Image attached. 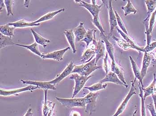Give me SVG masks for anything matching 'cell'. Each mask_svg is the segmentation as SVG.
Segmentation results:
<instances>
[{
    "mask_svg": "<svg viewBox=\"0 0 156 116\" xmlns=\"http://www.w3.org/2000/svg\"><path fill=\"white\" fill-rule=\"evenodd\" d=\"M100 68H101V67L97 66L96 58H94L86 64L80 65H75L72 74L77 73L80 75L89 76L92 72Z\"/></svg>",
    "mask_w": 156,
    "mask_h": 116,
    "instance_id": "cell-1",
    "label": "cell"
},
{
    "mask_svg": "<svg viewBox=\"0 0 156 116\" xmlns=\"http://www.w3.org/2000/svg\"><path fill=\"white\" fill-rule=\"evenodd\" d=\"M92 76H84L80 75L77 73L72 74V75L70 77V79H73L75 81V86L73 91L72 98H74L75 96L80 92V91L84 87L85 84L86 83L87 80L91 77Z\"/></svg>",
    "mask_w": 156,
    "mask_h": 116,
    "instance_id": "cell-2",
    "label": "cell"
},
{
    "mask_svg": "<svg viewBox=\"0 0 156 116\" xmlns=\"http://www.w3.org/2000/svg\"><path fill=\"white\" fill-rule=\"evenodd\" d=\"M60 104L68 108L86 107L85 100L84 98H62L55 97Z\"/></svg>",
    "mask_w": 156,
    "mask_h": 116,
    "instance_id": "cell-3",
    "label": "cell"
},
{
    "mask_svg": "<svg viewBox=\"0 0 156 116\" xmlns=\"http://www.w3.org/2000/svg\"><path fill=\"white\" fill-rule=\"evenodd\" d=\"M136 78H135L133 81H131V86L130 89L129 93L127 94L124 100L121 102L115 113L112 116H119L122 114L126 110L128 102L129 101L131 98L134 95L136 94V89L135 87V81H136Z\"/></svg>",
    "mask_w": 156,
    "mask_h": 116,
    "instance_id": "cell-4",
    "label": "cell"
},
{
    "mask_svg": "<svg viewBox=\"0 0 156 116\" xmlns=\"http://www.w3.org/2000/svg\"><path fill=\"white\" fill-rule=\"evenodd\" d=\"M100 93L98 92H90L84 97L86 102V113L91 115L96 110V100L99 96Z\"/></svg>",
    "mask_w": 156,
    "mask_h": 116,
    "instance_id": "cell-5",
    "label": "cell"
},
{
    "mask_svg": "<svg viewBox=\"0 0 156 116\" xmlns=\"http://www.w3.org/2000/svg\"><path fill=\"white\" fill-rule=\"evenodd\" d=\"M74 63L73 61H71L69 64H68L64 71L60 74V75H58L53 80H51L49 81L50 83L53 84L54 85H56L59 83L62 80H63L66 77L70 75L71 74H72V71L74 69L75 67Z\"/></svg>",
    "mask_w": 156,
    "mask_h": 116,
    "instance_id": "cell-6",
    "label": "cell"
},
{
    "mask_svg": "<svg viewBox=\"0 0 156 116\" xmlns=\"http://www.w3.org/2000/svg\"><path fill=\"white\" fill-rule=\"evenodd\" d=\"M109 15V22L110 25V33L109 35H112L115 28H117V22L115 11L113 10L112 5V1H108V6Z\"/></svg>",
    "mask_w": 156,
    "mask_h": 116,
    "instance_id": "cell-7",
    "label": "cell"
},
{
    "mask_svg": "<svg viewBox=\"0 0 156 116\" xmlns=\"http://www.w3.org/2000/svg\"><path fill=\"white\" fill-rule=\"evenodd\" d=\"M75 2L78 3L80 6L86 8L93 17H95L97 15H99L101 8L103 4L99 5H93L92 4L88 3L83 1H75Z\"/></svg>",
    "mask_w": 156,
    "mask_h": 116,
    "instance_id": "cell-8",
    "label": "cell"
},
{
    "mask_svg": "<svg viewBox=\"0 0 156 116\" xmlns=\"http://www.w3.org/2000/svg\"><path fill=\"white\" fill-rule=\"evenodd\" d=\"M38 88L37 86L34 85H29L27 87L20 88V89H14V90H4L1 89L0 90V94L4 96H8L16 94L18 93L23 92L27 91H32L36 90Z\"/></svg>",
    "mask_w": 156,
    "mask_h": 116,
    "instance_id": "cell-9",
    "label": "cell"
},
{
    "mask_svg": "<svg viewBox=\"0 0 156 116\" xmlns=\"http://www.w3.org/2000/svg\"><path fill=\"white\" fill-rule=\"evenodd\" d=\"M23 84H28L37 86L39 88L44 90H56V88L53 84H51L49 81H34L30 80H21Z\"/></svg>",
    "mask_w": 156,
    "mask_h": 116,
    "instance_id": "cell-10",
    "label": "cell"
},
{
    "mask_svg": "<svg viewBox=\"0 0 156 116\" xmlns=\"http://www.w3.org/2000/svg\"><path fill=\"white\" fill-rule=\"evenodd\" d=\"M69 49H70V47H67V48L55 51L53 52L49 53L47 54L43 53L42 58L43 59L50 58V59H55L58 61H61L63 59V57L64 54Z\"/></svg>",
    "mask_w": 156,
    "mask_h": 116,
    "instance_id": "cell-11",
    "label": "cell"
},
{
    "mask_svg": "<svg viewBox=\"0 0 156 116\" xmlns=\"http://www.w3.org/2000/svg\"><path fill=\"white\" fill-rule=\"evenodd\" d=\"M101 83H107V82H111L117 85H120L124 86L126 88L128 87V85L124 84L121 80L119 79L117 75L112 71L108 72V73L106 75V76L103 79L100 81Z\"/></svg>",
    "mask_w": 156,
    "mask_h": 116,
    "instance_id": "cell-12",
    "label": "cell"
},
{
    "mask_svg": "<svg viewBox=\"0 0 156 116\" xmlns=\"http://www.w3.org/2000/svg\"><path fill=\"white\" fill-rule=\"evenodd\" d=\"M111 71L113 72L117 75L119 79L121 80L124 84L128 85L127 82L125 80V76L124 74V69L122 67H120L115 62V60H112L111 64Z\"/></svg>",
    "mask_w": 156,
    "mask_h": 116,
    "instance_id": "cell-13",
    "label": "cell"
},
{
    "mask_svg": "<svg viewBox=\"0 0 156 116\" xmlns=\"http://www.w3.org/2000/svg\"><path fill=\"white\" fill-rule=\"evenodd\" d=\"M156 24V9L151 14L149 22V30L145 32L147 39V45H149L151 43L152 40V34L153 29Z\"/></svg>",
    "mask_w": 156,
    "mask_h": 116,
    "instance_id": "cell-14",
    "label": "cell"
},
{
    "mask_svg": "<svg viewBox=\"0 0 156 116\" xmlns=\"http://www.w3.org/2000/svg\"><path fill=\"white\" fill-rule=\"evenodd\" d=\"M151 59L152 58L150 54L148 52H144V56L142 60V68L140 71L141 77L143 79L147 73V70L151 64Z\"/></svg>",
    "mask_w": 156,
    "mask_h": 116,
    "instance_id": "cell-15",
    "label": "cell"
},
{
    "mask_svg": "<svg viewBox=\"0 0 156 116\" xmlns=\"http://www.w3.org/2000/svg\"><path fill=\"white\" fill-rule=\"evenodd\" d=\"M73 30V32L76 36V41H81L84 38L87 31L84 27V24L80 22L79 25Z\"/></svg>",
    "mask_w": 156,
    "mask_h": 116,
    "instance_id": "cell-16",
    "label": "cell"
},
{
    "mask_svg": "<svg viewBox=\"0 0 156 116\" xmlns=\"http://www.w3.org/2000/svg\"><path fill=\"white\" fill-rule=\"evenodd\" d=\"M9 25L10 26H13L15 28H23L29 27L38 26L40 23L35 24L34 22H28L24 19L19 20L14 22L9 23Z\"/></svg>",
    "mask_w": 156,
    "mask_h": 116,
    "instance_id": "cell-17",
    "label": "cell"
},
{
    "mask_svg": "<svg viewBox=\"0 0 156 116\" xmlns=\"http://www.w3.org/2000/svg\"><path fill=\"white\" fill-rule=\"evenodd\" d=\"M64 34L66 36V39L68 41L70 46L72 48L73 53H75L76 52V45H75V35L73 32V29H66L64 31Z\"/></svg>",
    "mask_w": 156,
    "mask_h": 116,
    "instance_id": "cell-18",
    "label": "cell"
},
{
    "mask_svg": "<svg viewBox=\"0 0 156 116\" xmlns=\"http://www.w3.org/2000/svg\"><path fill=\"white\" fill-rule=\"evenodd\" d=\"M129 59L130 61L131 64L133 72L134 75L136 79L139 80V83H140L142 88H144V85L143 83V78L141 77V73L140 71L137 64L136 63L135 61L134 60L133 58L131 55L129 56Z\"/></svg>",
    "mask_w": 156,
    "mask_h": 116,
    "instance_id": "cell-19",
    "label": "cell"
},
{
    "mask_svg": "<svg viewBox=\"0 0 156 116\" xmlns=\"http://www.w3.org/2000/svg\"><path fill=\"white\" fill-rule=\"evenodd\" d=\"M154 79L151 84L145 88H142L144 92V98L145 100L149 96L156 93V77L155 73L154 74Z\"/></svg>",
    "mask_w": 156,
    "mask_h": 116,
    "instance_id": "cell-20",
    "label": "cell"
},
{
    "mask_svg": "<svg viewBox=\"0 0 156 116\" xmlns=\"http://www.w3.org/2000/svg\"><path fill=\"white\" fill-rule=\"evenodd\" d=\"M116 30H117L118 33H120L121 36L123 37V39L125 41H127L128 43H129V44H130L131 45H132L135 48L136 50L138 51H140V52H144V48H141V47L139 46L131 37H130L129 35H127L126 33H124L118 28H116Z\"/></svg>",
    "mask_w": 156,
    "mask_h": 116,
    "instance_id": "cell-21",
    "label": "cell"
},
{
    "mask_svg": "<svg viewBox=\"0 0 156 116\" xmlns=\"http://www.w3.org/2000/svg\"><path fill=\"white\" fill-rule=\"evenodd\" d=\"M105 46L104 45V42L102 40L97 41V46L96 50V63L97 62L100 58L104 57L105 52Z\"/></svg>",
    "mask_w": 156,
    "mask_h": 116,
    "instance_id": "cell-22",
    "label": "cell"
},
{
    "mask_svg": "<svg viewBox=\"0 0 156 116\" xmlns=\"http://www.w3.org/2000/svg\"><path fill=\"white\" fill-rule=\"evenodd\" d=\"M102 41H104L105 45V48H106L107 52L108 53L109 56L110 57L112 60L114 59V48L112 44L109 41L107 37L105 35L101 34Z\"/></svg>",
    "mask_w": 156,
    "mask_h": 116,
    "instance_id": "cell-23",
    "label": "cell"
},
{
    "mask_svg": "<svg viewBox=\"0 0 156 116\" xmlns=\"http://www.w3.org/2000/svg\"><path fill=\"white\" fill-rule=\"evenodd\" d=\"M96 51L91 49L89 48L86 49L84 52L81 58V61L83 63H87L90 62L92 58L95 56Z\"/></svg>",
    "mask_w": 156,
    "mask_h": 116,
    "instance_id": "cell-24",
    "label": "cell"
},
{
    "mask_svg": "<svg viewBox=\"0 0 156 116\" xmlns=\"http://www.w3.org/2000/svg\"><path fill=\"white\" fill-rule=\"evenodd\" d=\"M63 11H64V8H61V9L54 11V12H48V13L43 15V16L41 17L39 19L34 22L35 24L40 23V22H45V21L51 20V19L53 18L55 16L57 15L58 13H60V12H63Z\"/></svg>",
    "mask_w": 156,
    "mask_h": 116,
    "instance_id": "cell-25",
    "label": "cell"
},
{
    "mask_svg": "<svg viewBox=\"0 0 156 116\" xmlns=\"http://www.w3.org/2000/svg\"><path fill=\"white\" fill-rule=\"evenodd\" d=\"M113 40L116 42V44L119 45L121 48L123 49L124 50H127L129 49H135L132 45L129 44V43L125 41L124 39L118 38L115 35L112 36ZM136 50V49H135Z\"/></svg>",
    "mask_w": 156,
    "mask_h": 116,
    "instance_id": "cell-26",
    "label": "cell"
},
{
    "mask_svg": "<svg viewBox=\"0 0 156 116\" xmlns=\"http://www.w3.org/2000/svg\"><path fill=\"white\" fill-rule=\"evenodd\" d=\"M31 31L34 37V40L37 44L41 45L44 48H46L47 46V43H50L51 41L46 38L42 37L41 35H39L38 33H37L36 31H34L32 28H31Z\"/></svg>",
    "mask_w": 156,
    "mask_h": 116,
    "instance_id": "cell-27",
    "label": "cell"
},
{
    "mask_svg": "<svg viewBox=\"0 0 156 116\" xmlns=\"http://www.w3.org/2000/svg\"><path fill=\"white\" fill-rule=\"evenodd\" d=\"M48 90H44V94H45V99H44V104L43 108V116H48V114L50 112V110L53 106L55 103H53L51 101H49L47 99L48 95Z\"/></svg>",
    "mask_w": 156,
    "mask_h": 116,
    "instance_id": "cell-28",
    "label": "cell"
},
{
    "mask_svg": "<svg viewBox=\"0 0 156 116\" xmlns=\"http://www.w3.org/2000/svg\"><path fill=\"white\" fill-rule=\"evenodd\" d=\"M16 45L18 46L23 47L29 50L31 52L41 57L42 58L43 56V54L41 53L39 51L38 45L36 42H34L33 44L30 45H23L20 44H16Z\"/></svg>",
    "mask_w": 156,
    "mask_h": 116,
    "instance_id": "cell-29",
    "label": "cell"
},
{
    "mask_svg": "<svg viewBox=\"0 0 156 116\" xmlns=\"http://www.w3.org/2000/svg\"><path fill=\"white\" fill-rule=\"evenodd\" d=\"M15 28V27L13 26L11 27L8 24L6 25H1L0 31H1V33L3 35L12 37L14 36L13 31Z\"/></svg>",
    "mask_w": 156,
    "mask_h": 116,
    "instance_id": "cell-30",
    "label": "cell"
},
{
    "mask_svg": "<svg viewBox=\"0 0 156 116\" xmlns=\"http://www.w3.org/2000/svg\"><path fill=\"white\" fill-rule=\"evenodd\" d=\"M16 45L12 40V37L6 36L0 33V48L2 49L8 45Z\"/></svg>",
    "mask_w": 156,
    "mask_h": 116,
    "instance_id": "cell-31",
    "label": "cell"
},
{
    "mask_svg": "<svg viewBox=\"0 0 156 116\" xmlns=\"http://www.w3.org/2000/svg\"><path fill=\"white\" fill-rule=\"evenodd\" d=\"M127 2V3L126 5L121 7V8L125 13V16H128V15L132 13H133L134 14H136L138 12V11L137 9L135 8L132 3L131 2V1L129 0Z\"/></svg>",
    "mask_w": 156,
    "mask_h": 116,
    "instance_id": "cell-32",
    "label": "cell"
},
{
    "mask_svg": "<svg viewBox=\"0 0 156 116\" xmlns=\"http://www.w3.org/2000/svg\"><path fill=\"white\" fill-rule=\"evenodd\" d=\"M107 87V83H101L99 82L96 84H93L92 86L90 87H84V89H87L90 91V92H93L98 91L101 90H104Z\"/></svg>",
    "mask_w": 156,
    "mask_h": 116,
    "instance_id": "cell-33",
    "label": "cell"
},
{
    "mask_svg": "<svg viewBox=\"0 0 156 116\" xmlns=\"http://www.w3.org/2000/svg\"><path fill=\"white\" fill-rule=\"evenodd\" d=\"M94 29H88L87 31L86 34L85 35L84 38L81 40L82 42H84L86 44V48H88L90 43L92 42L94 39Z\"/></svg>",
    "mask_w": 156,
    "mask_h": 116,
    "instance_id": "cell-34",
    "label": "cell"
},
{
    "mask_svg": "<svg viewBox=\"0 0 156 116\" xmlns=\"http://www.w3.org/2000/svg\"><path fill=\"white\" fill-rule=\"evenodd\" d=\"M147 8V16H151L156 9V0L144 1Z\"/></svg>",
    "mask_w": 156,
    "mask_h": 116,
    "instance_id": "cell-35",
    "label": "cell"
},
{
    "mask_svg": "<svg viewBox=\"0 0 156 116\" xmlns=\"http://www.w3.org/2000/svg\"><path fill=\"white\" fill-rule=\"evenodd\" d=\"M139 84L140 89L139 96L141 100V116H146V108L144 102L145 100L144 98V92L140 83H139Z\"/></svg>",
    "mask_w": 156,
    "mask_h": 116,
    "instance_id": "cell-36",
    "label": "cell"
},
{
    "mask_svg": "<svg viewBox=\"0 0 156 116\" xmlns=\"http://www.w3.org/2000/svg\"><path fill=\"white\" fill-rule=\"evenodd\" d=\"M92 23L101 31V34L105 35V31L103 28L101 20L99 18V15H97L95 17H93L92 21Z\"/></svg>",
    "mask_w": 156,
    "mask_h": 116,
    "instance_id": "cell-37",
    "label": "cell"
},
{
    "mask_svg": "<svg viewBox=\"0 0 156 116\" xmlns=\"http://www.w3.org/2000/svg\"><path fill=\"white\" fill-rule=\"evenodd\" d=\"M115 16H116V20H117V25L119 26L120 28H121V30L124 33H126L127 35H129L128 33V31H127V29L126 26H125V24L123 22V21L120 18V16H119V14L118 12H116V11H115Z\"/></svg>",
    "mask_w": 156,
    "mask_h": 116,
    "instance_id": "cell-38",
    "label": "cell"
},
{
    "mask_svg": "<svg viewBox=\"0 0 156 116\" xmlns=\"http://www.w3.org/2000/svg\"><path fill=\"white\" fill-rule=\"evenodd\" d=\"M14 1L13 0H4V3L7 12L8 16L10 15L13 16V12H12V5H13Z\"/></svg>",
    "mask_w": 156,
    "mask_h": 116,
    "instance_id": "cell-39",
    "label": "cell"
},
{
    "mask_svg": "<svg viewBox=\"0 0 156 116\" xmlns=\"http://www.w3.org/2000/svg\"><path fill=\"white\" fill-rule=\"evenodd\" d=\"M108 53H106L105 56L104 57L103 61V68L105 72L106 75L109 72V67L108 64Z\"/></svg>",
    "mask_w": 156,
    "mask_h": 116,
    "instance_id": "cell-40",
    "label": "cell"
},
{
    "mask_svg": "<svg viewBox=\"0 0 156 116\" xmlns=\"http://www.w3.org/2000/svg\"><path fill=\"white\" fill-rule=\"evenodd\" d=\"M156 48V41L151 42L149 45L146 46L144 48V52H150Z\"/></svg>",
    "mask_w": 156,
    "mask_h": 116,
    "instance_id": "cell-41",
    "label": "cell"
},
{
    "mask_svg": "<svg viewBox=\"0 0 156 116\" xmlns=\"http://www.w3.org/2000/svg\"><path fill=\"white\" fill-rule=\"evenodd\" d=\"M146 107L150 111L152 116H156V112L155 110L154 105L153 103H150L147 104Z\"/></svg>",
    "mask_w": 156,
    "mask_h": 116,
    "instance_id": "cell-42",
    "label": "cell"
},
{
    "mask_svg": "<svg viewBox=\"0 0 156 116\" xmlns=\"http://www.w3.org/2000/svg\"><path fill=\"white\" fill-rule=\"evenodd\" d=\"M152 98L154 101V105L155 110L156 112V93L152 95Z\"/></svg>",
    "mask_w": 156,
    "mask_h": 116,
    "instance_id": "cell-43",
    "label": "cell"
},
{
    "mask_svg": "<svg viewBox=\"0 0 156 116\" xmlns=\"http://www.w3.org/2000/svg\"><path fill=\"white\" fill-rule=\"evenodd\" d=\"M32 109L31 108H29V110H28V111H27V113H26V114L24 116H32L33 114L32 113Z\"/></svg>",
    "mask_w": 156,
    "mask_h": 116,
    "instance_id": "cell-44",
    "label": "cell"
},
{
    "mask_svg": "<svg viewBox=\"0 0 156 116\" xmlns=\"http://www.w3.org/2000/svg\"><path fill=\"white\" fill-rule=\"evenodd\" d=\"M4 5V1H2V0L0 1V10H1V12L3 8Z\"/></svg>",
    "mask_w": 156,
    "mask_h": 116,
    "instance_id": "cell-45",
    "label": "cell"
},
{
    "mask_svg": "<svg viewBox=\"0 0 156 116\" xmlns=\"http://www.w3.org/2000/svg\"><path fill=\"white\" fill-rule=\"evenodd\" d=\"M55 104H54L53 106V107H52L51 109V110H50V112H49V114H48V116H52L53 114V111H54V107L55 106Z\"/></svg>",
    "mask_w": 156,
    "mask_h": 116,
    "instance_id": "cell-46",
    "label": "cell"
},
{
    "mask_svg": "<svg viewBox=\"0 0 156 116\" xmlns=\"http://www.w3.org/2000/svg\"><path fill=\"white\" fill-rule=\"evenodd\" d=\"M72 116H81L80 114L77 111H73L72 112Z\"/></svg>",
    "mask_w": 156,
    "mask_h": 116,
    "instance_id": "cell-47",
    "label": "cell"
},
{
    "mask_svg": "<svg viewBox=\"0 0 156 116\" xmlns=\"http://www.w3.org/2000/svg\"><path fill=\"white\" fill-rule=\"evenodd\" d=\"M30 1H24V5L26 8L28 7L29 4V3L30 2Z\"/></svg>",
    "mask_w": 156,
    "mask_h": 116,
    "instance_id": "cell-48",
    "label": "cell"
},
{
    "mask_svg": "<svg viewBox=\"0 0 156 116\" xmlns=\"http://www.w3.org/2000/svg\"><path fill=\"white\" fill-rule=\"evenodd\" d=\"M137 110H135V111H134L133 113L132 116H135L136 115V113H137Z\"/></svg>",
    "mask_w": 156,
    "mask_h": 116,
    "instance_id": "cell-49",
    "label": "cell"
},
{
    "mask_svg": "<svg viewBox=\"0 0 156 116\" xmlns=\"http://www.w3.org/2000/svg\"><path fill=\"white\" fill-rule=\"evenodd\" d=\"M90 2H92V4L93 5H96V3H97V2H98L97 1H94V0H93V1H91Z\"/></svg>",
    "mask_w": 156,
    "mask_h": 116,
    "instance_id": "cell-50",
    "label": "cell"
},
{
    "mask_svg": "<svg viewBox=\"0 0 156 116\" xmlns=\"http://www.w3.org/2000/svg\"><path fill=\"white\" fill-rule=\"evenodd\" d=\"M154 56H155V57L156 58V52L155 53Z\"/></svg>",
    "mask_w": 156,
    "mask_h": 116,
    "instance_id": "cell-51",
    "label": "cell"
}]
</instances>
